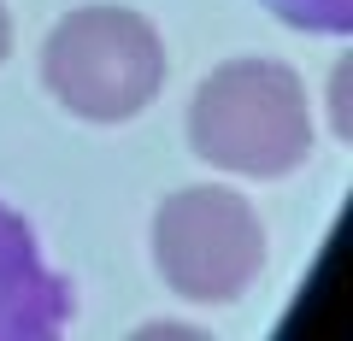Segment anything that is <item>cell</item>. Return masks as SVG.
Segmentation results:
<instances>
[{"mask_svg": "<svg viewBox=\"0 0 353 341\" xmlns=\"http://www.w3.org/2000/svg\"><path fill=\"white\" fill-rule=\"evenodd\" d=\"M312 141V94L283 59H224L189 101V147L230 177H294Z\"/></svg>", "mask_w": 353, "mask_h": 341, "instance_id": "6da1fadb", "label": "cell"}, {"mask_svg": "<svg viewBox=\"0 0 353 341\" xmlns=\"http://www.w3.org/2000/svg\"><path fill=\"white\" fill-rule=\"evenodd\" d=\"M41 83L83 124H130L165 89V41L136 6H77L41 41Z\"/></svg>", "mask_w": 353, "mask_h": 341, "instance_id": "7a4b0ae2", "label": "cell"}, {"mask_svg": "<svg viewBox=\"0 0 353 341\" xmlns=\"http://www.w3.org/2000/svg\"><path fill=\"white\" fill-rule=\"evenodd\" d=\"M153 271L176 300L230 306L265 271V224L236 189L194 183L153 206Z\"/></svg>", "mask_w": 353, "mask_h": 341, "instance_id": "3957f363", "label": "cell"}, {"mask_svg": "<svg viewBox=\"0 0 353 341\" xmlns=\"http://www.w3.org/2000/svg\"><path fill=\"white\" fill-rule=\"evenodd\" d=\"M71 324V282L41 259V241L0 200V341H53Z\"/></svg>", "mask_w": 353, "mask_h": 341, "instance_id": "277c9868", "label": "cell"}, {"mask_svg": "<svg viewBox=\"0 0 353 341\" xmlns=\"http://www.w3.org/2000/svg\"><path fill=\"white\" fill-rule=\"evenodd\" d=\"M12 53V18H6V0H0V59Z\"/></svg>", "mask_w": 353, "mask_h": 341, "instance_id": "8992f818", "label": "cell"}, {"mask_svg": "<svg viewBox=\"0 0 353 341\" xmlns=\"http://www.w3.org/2000/svg\"><path fill=\"white\" fill-rule=\"evenodd\" d=\"M259 6L306 36H347L353 30V0H259Z\"/></svg>", "mask_w": 353, "mask_h": 341, "instance_id": "5b68a950", "label": "cell"}]
</instances>
